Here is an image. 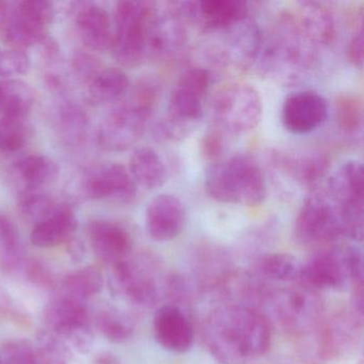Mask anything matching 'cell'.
Listing matches in <instances>:
<instances>
[{
  "label": "cell",
  "mask_w": 364,
  "mask_h": 364,
  "mask_svg": "<svg viewBox=\"0 0 364 364\" xmlns=\"http://www.w3.org/2000/svg\"><path fill=\"white\" fill-rule=\"evenodd\" d=\"M204 345L219 364H248L272 345L269 319L250 304L217 306L202 326Z\"/></svg>",
  "instance_id": "1"
},
{
  "label": "cell",
  "mask_w": 364,
  "mask_h": 364,
  "mask_svg": "<svg viewBox=\"0 0 364 364\" xmlns=\"http://www.w3.org/2000/svg\"><path fill=\"white\" fill-rule=\"evenodd\" d=\"M318 52V46L300 33L287 10L279 16L274 35L264 38L257 61L265 73L295 82L316 67Z\"/></svg>",
  "instance_id": "2"
},
{
  "label": "cell",
  "mask_w": 364,
  "mask_h": 364,
  "mask_svg": "<svg viewBox=\"0 0 364 364\" xmlns=\"http://www.w3.org/2000/svg\"><path fill=\"white\" fill-rule=\"evenodd\" d=\"M204 187L208 197L225 204L257 206L267 197V180L250 155L237 154L210 164Z\"/></svg>",
  "instance_id": "3"
},
{
  "label": "cell",
  "mask_w": 364,
  "mask_h": 364,
  "mask_svg": "<svg viewBox=\"0 0 364 364\" xmlns=\"http://www.w3.org/2000/svg\"><path fill=\"white\" fill-rule=\"evenodd\" d=\"M210 84V72L202 68H191L178 77L170 93L167 114L155 127L159 139L178 141L189 135L203 114Z\"/></svg>",
  "instance_id": "4"
},
{
  "label": "cell",
  "mask_w": 364,
  "mask_h": 364,
  "mask_svg": "<svg viewBox=\"0 0 364 364\" xmlns=\"http://www.w3.org/2000/svg\"><path fill=\"white\" fill-rule=\"evenodd\" d=\"M109 289L114 296L140 308H152L165 297L167 274L150 253L131 255L110 266Z\"/></svg>",
  "instance_id": "5"
},
{
  "label": "cell",
  "mask_w": 364,
  "mask_h": 364,
  "mask_svg": "<svg viewBox=\"0 0 364 364\" xmlns=\"http://www.w3.org/2000/svg\"><path fill=\"white\" fill-rule=\"evenodd\" d=\"M298 242L306 246H327L345 237L344 216L341 204L323 184L310 191L295 223Z\"/></svg>",
  "instance_id": "6"
},
{
  "label": "cell",
  "mask_w": 364,
  "mask_h": 364,
  "mask_svg": "<svg viewBox=\"0 0 364 364\" xmlns=\"http://www.w3.org/2000/svg\"><path fill=\"white\" fill-rule=\"evenodd\" d=\"M213 127L228 136L245 135L261 122L263 101L259 91L244 82L225 85L213 99Z\"/></svg>",
  "instance_id": "7"
},
{
  "label": "cell",
  "mask_w": 364,
  "mask_h": 364,
  "mask_svg": "<svg viewBox=\"0 0 364 364\" xmlns=\"http://www.w3.org/2000/svg\"><path fill=\"white\" fill-rule=\"evenodd\" d=\"M155 7L150 1H120L117 5L112 50L122 67L137 68L148 58V29Z\"/></svg>",
  "instance_id": "8"
},
{
  "label": "cell",
  "mask_w": 364,
  "mask_h": 364,
  "mask_svg": "<svg viewBox=\"0 0 364 364\" xmlns=\"http://www.w3.org/2000/svg\"><path fill=\"white\" fill-rule=\"evenodd\" d=\"M55 14L54 4L46 0L4 3L1 37L9 48L26 52L33 46H39L48 37Z\"/></svg>",
  "instance_id": "9"
},
{
  "label": "cell",
  "mask_w": 364,
  "mask_h": 364,
  "mask_svg": "<svg viewBox=\"0 0 364 364\" xmlns=\"http://www.w3.org/2000/svg\"><path fill=\"white\" fill-rule=\"evenodd\" d=\"M264 300L276 323L297 338L312 331L323 319V300L304 284L268 291Z\"/></svg>",
  "instance_id": "10"
},
{
  "label": "cell",
  "mask_w": 364,
  "mask_h": 364,
  "mask_svg": "<svg viewBox=\"0 0 364 364\" xmlns=\"http://www.w3.org/2000/svg\"><path fill=\"white\" fill-rule=\"evenodd\" d=\"M43 317L48 331L65 345L84 355L90 353L95 336L86 302L60 293L46 304Z\"/></svg>",
  "instance_id": "11"
},
{
  "label": "cell",
  "mask_w": 364,
  "mask_h": 364,
  "mask_svg": "<svg viewBox=\"0 0 364 364\" xmlns=\"http://www.w3.org/2000/svg\"><path fill=\"white\" fill-rule=\"evenodd\" d=\"M187 21L176 3L168 8L155 7L151 18L146 41V57L155 60H170L178 56L188 41Z\"/></svg>",
  "instance_id": "12"
},
{
  "label": "cell",
  "mask_w": 364,
  "mask_h": 364,
  "mask_svg": "<svg viewBox=\"0 0 364 364\" xmlns=\"http://www.w3.org/2000/svg\"><path fill=\"white\" fill-rule=\"evenodd\" d=\"M151 114L125 102L106 116L97 129V142L108 152H124L135 146L146 132Z\"/></svg>",
  "instance_id": "13"
},
{
  "label": "cell",
  "mask_w": 364,
  "mask_h": 364,
  "mask_svg": "<svg viewBox=\"0 0 364 364\" xmlns=\"http://www.w3.org/2000/svg\"><path fill=\"white\" fill-rule=\"evenodd\" d=\"M187 23L210 33H223L249 18V5L240 0H200L176 3Z\"/></svg>",
  "instance_id": "14"
},
{
  "label": "cell",
  "mask_w": 364,
  "mask_h": 364,
  "mask_svg": "<svg viewBox=\"0 0 364 364\" xmlns=\"http://www.w3.org/2000/svg\"><path fill=\"white\" fill-rule=\"evenodd\" d=\"M82 186L87 197L97 201L129 204L137 196L138 186L129 169L118 163L102 164L91 168L85 176Z\"/></svg>",
  "instance_id": "15"
},
{
  "label": "cell",
  "mask_w": 364,
  "mask_h": 364,
  "mask_svg": "<svg viewBox=\"0 0 364 364\" xmlns=\"http://www.w3.org/2000/svg\"><path fill=\"white\" fill-rule=\"evenodd\" d=\"M302 284L315 289L343 291L351 285L345 261L344 247H330L317 251L302 264Z\"/></svg>",
  "instance_id": "16"
},
{
  "label": "cell",
  "mask_w": 364,
  "mask_h": 364,
  "mask_svg": "<svg viewBox=\"0 0 364 364\" xmlns=\"http://www.w3.org/2000/svg\"><path fill=\"white\" fill-rule=\"evenodd\" d=\"M328 104L313 90L298 91L285 99L281 110L283 127L293 135H309L325 122Z\"/></svg>",
  "instance_id": "17"
},
{
  "label": "cell",
  "mask_w": 364,
  "mask_h": 364,
  "mask_svg": "<svg viewBox=\"0 0 364 364\" xmlns=\"http://www.w3.org/2000/svg\"><path fill=\"white\" fill-rule=\"evenodd\" d=\"M323 186L341 204L347 221L363 220L364 185L363 167L358 161H348L332 174Z\"/></svg>",
  "instance_id": "18"
},
{
  "label": "cell",
  "mask_w": 364,
  "mask_h": 364,
  "mask_svg": "<svg viewBox=\"0 0 364 364\" xmlns=\"http://www.w3.org/2000/svg\"><path fill=\"white\" fill-rule=\"evenodd\" d=\"M186 219V208L176 196L159 193L146 206V233L155 242H170L182 233Z\"/></svg>",
  "instance_id": "19"
},
{
  "label": "cell",
  "mask_w": 364,
  "mask_h": 364,
  "mask_svg": "<svg viewBox=\"0 0 364 364\" xmlns=\"http://www.w3.org/2000/svg\"><path fill=\"white\" fill-rule=\"evenodd\" d=\"M155 340L166 350L185 353L195 342V329L191 318L181 306L165 304L157 308L153 318Z\"/></svg>",
  "instance_id": "20"
},
{
  "label": "cell",
  "mask_w": 364,
  "mask_h": 364,
  "mask_svg": "<svg viewBox=\"0 0 364 364\" xmlns=\"http://www.w3.org/2000/svg\"><path fill=\"white\" fill-rule=\"evenodd\" d=\"M87 235L97 259L107 265L123 261L133 250L131 234L116 221L95 219L87 227Z\"/></svg>",
  "instance_id": "21"
},
{
  "label": "cell",
  "mask_w": 364,
  "mask_h": 364,
  "mask_svg": "<svg viewBox=\"0 0 364 364\" xmlns=\"http://www.w3.org/2000/svg\"><path fill=\"white\" fill-rule=\"evenodd\" d=\"M191 263L202 289L223 291L236 274L229 253L210 242H203L195 249Z\"/></svg>",
  "instance_id": "22"
},
{
  "label": "cell",
  "mask_w": 364,
  "mask_h": 364,
  "mask_svg": "<svg viewBox=\"0 0 364 364\" xmlns=\"http://www.w3.org/2000/svg\"><path fill=\"white\" fill-rule=\"evenodd\" d=\"M221 33L225 35L221 52L223 61L247 69L259 60L264 39L259 25L248 18Z\"/></svg>",
  "instance_id": "23"
},
{
  "label": "cell",
  "mask_w": 364,
  "mask_h": 364,
  "mask_svg": "<svg viewBox=\"0 0 364 364\" xmlns=\"http://www.w3.org/2000/svg\"><path fill=\"white\" fill-rule=\"evenodd\" d=\"M75 28L80 41L89 50H112L114 24L105 8L97 4H82L76 10Z\"/></svg>",
  "instance_id": "24"
},
{
  "label": "cell",
  "mask_w": 364,
  "mask_h": 364,
  "mask_svg": "<svg viewBox=\"0 0 364 364\" xmlns=\"http://www.w3.org/2000/svg\"><path fill=\"white\" fill-rule=\"evenodd\" d=\"M289 12L297 28L319 48L333 41L336 22L331 10L325 4L302 1Z\"/></svg>",
  "instance_id": "25"
},
{
  "label": "cell",
  "mask_w": 364,
  "mask_h": 364,
  "mask_svg": "<svg viewBox=\"0 0 364 364\" xmlns=\"http://www.w3.org/2000/svg\"><path fill=\"white\" fill-rule=\"evenodd\" d=\"M77 228L73 208L69 204L59 203L50 217L33 227L31 242L38 248H54L73 240Z\"/></svg>",
  "instance_id": "26"
},
{
  "label": "cell",
  "mask_w": 364,
  "mask_h": 364,
  "mask_svg": "<svg viewBox=\"0 0 364 364\" xmlns=\"http://www.w3.org/2000/svg\"><path fill=\"white\" fill-rule=\"evenodd\" d=\"M14 171L24 191H42L58 180L60 168L50 156L31 154L20 159Z\"/></svg>",
  "instance_id": "27"
},
{
  "label": "cell",
  "mask_w": 364,
  "mask_h": 364,
  "mask_svg": "<svg viewBox=\"0 0 364 364\" xmlns=\"http://www.w3.org/2000/svg\"><path fill=\"white\" fill-rule=\"evenodd\" d=\"M88 99L97 105L118 103L129 95V76L119 68H102L86 85Z\"/></svg>",
  "instance_id": "28"
},
{
  "label": "cell",
  "mask_w": 364,
  "mask_h": 364,
  "mask_svg": "<svg viewBox=\"0 0 364 364\" xmlns=\"http://www.w3.org/2000/svg\"><path fill=\"white\" fill-rule=\"evenodd\" d=\"M129 171L137 186L155 191L167 181V169L154 149L142 146L132 154Z\"/></svg>",
  "instance_id": "29"
},
{
  "label": "cell",
  "mask_w": 364,
  "mask_h": 364,
  "mask_svg": "<svg viewBox=\"0 0 364 364\" xmlns=\"http://www.w3.org/2000/svg\"><path fill=\"white\" fill-rule=\"evenodd\" d=\"M282 165L294 180L310 191L318 188L329 170V159L321 153H308L301 156L287 159L283 157Z\"/></svg>",
  "instance_id": "30"
},
{
  "label": "cell",
  "mask_w": 364,
  "mask_h": 364,
  "mask_svg": "<svg viewBox=\"0 0 364 364\" xmlns=\"http://www.w3.org/2000/svg\"><path fill=\"white\" fill-rule=\"evenodd\" d=\"M36 104L33 87L18 78L0 82V114L28 120Z\"/></svg>",
  "instance_id": "31"
},
{
  "label": "cell",
  "mask_w": 364,
  "mask_h": 364,
  "mask_svg": "<svg viewBox=\"0 0 364 364\" xmlns=\"http://www.w3.org/2000/svg\"><path fill=\"white\" fill-rule=\"evenodd\" d=\"M56 129L65 146H80L88 139L90 119L82 106L65 102L57 112Z\"/></svg>",
  "instance_id": "32"
},
{
  "label": "cell",
  "mask_w": 364,
  "mask_h": 364,
  "mask_svg": "<svg viewBox=\"0 0 364 364\" xmlns=\"http://www.w3.org/2000/svg\"><path fill=\"white\" fill-rule=\"evenodd\" d=\"M257 268L263 278L276 282H296L301 278L302 264L289 253L270 252L259 255Z\"/></svg>",
  "instance_id": "33"
},
{
  "label": "cell",
  "mask_w": 364,
  "mask_h": 364,
  "mask_svg": "<svg viewBox=\"0 0 364 364\" xmlns=\"http://www.w3.org/2000/svg\"><path fill=\"white\" fill-rule=\"evenodd\" d=\"M20 232L11 219L0 214V268L16 272L25 262Z\"/></svg>",
  "instance_id": "34"
},
{
  "label": "cell",
  "mask_w": 364,
  "mask_h": 364,
  "mask_svg": "<svg viewBox=\"0 0 364 364\" xmlns=\"http://www.w3.org/2000/svg\"><path fill=\"white\" fill-rule=\"evenodd\" d=\"M104 287L102 272L93 266L80 268L65 277L61 293L86 302L93 296L101 293Z\"/></svg>",
  "instance_id": "35"
},
{
  "label": "cell",
  "mask_w": 364,
  "mask_h": 364,
  "mask_svg": "<svg viewBox=\"0 0 364 364\" xmlns=\"http://www.w3.org/2000/svg\"><path fill=\"white\" fill-rule=\"evenodd\" d=\"M58 204L42 191H24L18 196V210L21 217L35 227L50 217Z\"/></svg>",
  "instance_id": "36"
},
{
  "label": "cell",
  "mask_w": 364,
  "mask_h": 364,
  "mask_svg": "<svg viewBox=\"0 0 364 364\" xmlns=\"http://www.w3.org/2000/svg\"><path fill=\"white\" fill-rule=\"evenodd\" d=\"M336 120L338 129L346 135H357L363 127V105L357 95H341L336 101Z\"/></svg>",
  "instance_id": "37"
},
{
  "label": "cell",
  "mask_w": 364,
  "mask_h": 364,
  "mask_svg": "<svg viewBox=\"0 0 364 364\" xmlns=\"http://www.w3.org/2000/svg\"><path fill=\"white\" fill-rule=\"evenodd\" d=\"M97 327L104 338L117 344L127 342L134 333L131 319L114 309H104L100 312Z\"/></svg>",
  "instance_id": "38"
},
{
  "label": "cell",
  "mask_w": 364,
  "mask_h": 364,
  "mask_svg": "<svg viewBox=\"0 0 364 364\" xmlns=\"http://www.w3.org/2000/svg\"><path fill=\"white\" fill-rule=\"evenodd\" d=\"M3 364H46L38 345L25 338H14L3 345Z\"/></svg>",
  "instance_id": "39"
},
{
  "label": "cell",
  "mask_w": 364,
  "mask_h": 364,
  "mask_svg": "<svg viewBox=\"0 0 364 364\" xmlns=\"http://www.w3.org/2000/svg\"><path fill=\"white\" fill-rule=\"evenodd\" d=\"M0 313H3L6 318L20 327L31 326V315L26 306L7 285L1 283H0Z\"/></svg>",
  "instance_id": "40"
},
{
  "label": "cell",
  "mask_w": 364,
  "mask_h": 364,
  "mask_svg": "<svg viewBox=\"0 0 364 364\" xmlns=\"http://www.w3.org/2000/svg\"><path fill=\"white\" fill-rule=\"evenodd\" d=\"M31 58L25 50L0 48V77L25 75L31 69Z\"/></svg>",
  "instance_id": "41"
},
{
  "label": "cell",
  "mask_w": 364,
  "mask_h": 364,
  "mask_svg": "<svg viewBox=\"0 0 364 364\" xmlns=\"http://www.w3.org/2000/svg\"><path fill=\"white\" fill-rule=\"evenodd\" d=\"M38 347L41 350L46 364H68L69 346L48 330L40 333Z\"/></svg>",
  "instance_id": "42"
},
{
  "label": "cell",
  "mask_w": 364,
  "mask_h": 364,
  "mask_svg": "<svg viewBox=\"0 0 364 364\" xmlns=\"http://www.w3.org/2000/svg\"><path fill=\"white\" fill-rule=\"evenodd\" d=\"M29 282L43 289H54L56 279L48 267L37 259H25L22 267Z\"/></svg>",
  "instance_id": "43"
},
{
  "label": "cell",
  "mask_w": 364,
  "mask_h": 364,
  "mask_svg": "<svg viewBox=\"0 0 364 364\" xmlns=\"http://www.w3.org/2000/svg\"><path fill=\"white\" fill-rule=\"evenodd\" d=\"M228 135L213 127L202 140V154L212 163L221 161L225 151Z\"/></svg>",
  "instance_id": "44"
},
{
  "label": "cell",
  "mask_w": 364,
  "mask_h": 364,
  "mask_svg": "<svg viewBox=\"0 0 364 364\" xmlns=\"http://www.w3.org/2000/svg\"><path fill=\"white\" fill-rule=\"evenodd\" d=\"M101 65L97 58L90 54H77L73 59V70L75 72L76 76L80 80L88 84L95 74L102 69Z\"/></svg>",
  "instance_id": "45"
},
{
  "label": "cell",
  "mask_w": 364,
  "mask_h": 364,
  "mask_svg": "<svg viewBox=\"0 0 364 364\" xmlns=\"http://www.w3.org/2000/svg\"><path fill=\"white\" fill-rule=\"evenodd\" d=\"M346 56L353 67L362 69L363 67V31L362 28L355 31L347 46Z\"/></svg>",
  "instance_id": "46"
},
{
  "label": "cell",
  "mask_w": 364,
  "mask_h": 364,
  "mask_svg": "<svg viewBox=\"0 0 364 364\" xmlns=\"http://www.w3.org/2000/svg\"><path fill=\"white\" fill-rule=\"evenodd\" d=\"M68 246H69L68 251H69L70 257H71L74 262H80L84 259L85 247L82 242L73 238V240L68 242Z\"/></svg>",
  "instance_id": "47"
},
{
  "label": "cell",
  "mask_w": 364,
  "mask_h": 364,
  "mask_svg": "<svg viewBox=\"0 0 364 364\" xmlns=\"http://www.w3.org/2000/svg\"><path fill=\"white\" fill-rule=\"evenodd\" d=\"M4 14V3H0V22H1V18H3Z\"/></svg>",
  "instance_id": "48"
},
{
  "label": "cell",
  "mask_w": 364,
  "mask_h": 364,
  "mask_svg": "<svg viewBox=\"0 0 364 364\" xmlns=\"http://www.w3.org/2000/svg\"><path fill=\"white\" fill-rule=\"evenodd\" d=\"M0 364H3V362H1V358H0Z\"/></svg>",
  "instance_id": "49"
}]
</instances>
